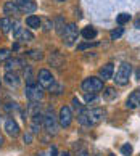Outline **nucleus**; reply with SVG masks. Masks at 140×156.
I'll use <instances>...</instances> for the list:
<instances>
[{"label":"nucleus","mask_w":140,"mask_h":156,"mask_svg":"<svg viewBox=\"0 0 140 156\" xmlns=\"http://www.w3.org/2000/svg\"><path fill=\"white\" fill-rule=\"evenodd\" d=\"M60 156H71V153H68V151H63V153H60Z\"/></svg>","instance_id":"38"},{"label":"nucleus","mask_w":140,"mask_h":156,"mask_svg":"<svg viewBox=\"0 0 140 156\" xmlns=\"http://www.w3.org/2000/svg\"><path fill=\"white\" fill-rule=\"evenodd\" d=\"M73 108L76 109V111H77V113H81V111H82V103H81L79 100H77V98H73Z\"/></svg>","instance_id":"32"},{"label":"nucleus","mask_w":140,"mask_h":156,"mask_svg":"<svg viewBox=\"0 0 140 156\" xmlns=\"http://www.w3.org/2000/svg\"><path fill=\"white\" fill-rule=\"evenodd\" d=\"M73 109L69 106H61L60 109V114H58V124H60V127H63V129H66V127L71 126L73 122Z\"/></svg>","instance_id":"7"},{"label":"nucleus","mask_w":140,"mask_h":156,"mask_svg":"<svg viewBox=\"0 0 140 156\" xmlns=\"http://www.w3.org/2000/svg\"><path fill=\"white\" fill-rule=\"evenodd\" d=\"M122 36H124V29L122 27H118V29H113L111 34H109V37H111V40H118L121 39Z\"/></svg>","instance_id":"27"},{"label":"nucleus","mask_w":140,"mask_h":156,"mask_svg":"<svg viewBox=\"0 0 140 156\" xmlns=\"http://www.w3.org/2000/svg\"><path fill=\"white\" fill-rule=\"evenodd\" d=\"M84 95H85V101H92L97 97V94H84Z\"/></svg>","instance_id":"34"},{"label":"nucleus","mask_w":140,"mask_h":156,"mask_svg":"<svg viewBox=\"0 0 140 156\" xmlns=\"http://www.w3.org/2000/svg\"><path fill=\"white\" fill-rule=\"evenodd\" d=\"M3 129H5V132H7L10 137H18L20 135V126H18V122H16L13 118H7V119H5Z\"/></svg>","instance_id":"10"},{"label":"nucleus","mask_w":140,"mask_h":156,"mask_svg":"<svg viewBox=\"0 0 140 156\" xmlns=\"http://www.w3.org/2000/svg\"><path fill=\"white\" fill-rule=\"evenodd\" d=\"M58 118L53 114V109H48L45 114H44V129L47 130V134L50 135H56L58 134Z\"/></svg>","instance_id":"4"},{"label":"nucleus","mask_w":140,"mask_h":156,"mask_svg":"<svg viewBox=\"0 0 140 156\" xmlns=\"http://www.w3.org/2000/svg\"><path fill=\"white\" fill-rule=\"evenodd\" d=\"M132 151H134V148H132L131 143H126V145H122V147H121V153L124 154V156H131Z\"/></svg>","instance_id":"28"},{"label":"nucleus","mask_w":140,"mask_h":156,"mask_svg":"<svg viewBox=\"0 0 140 156\" xmlns=\"http://www.w3.org/2000/svg\"><path fill=\"white\" fill-rule=\"evenodd\" d=\"M97 42H85V44H81V45H77V50H87V48H92V47H97Z\"/></svg>","instance_id":"30"},{"label":"nucleus","mask_w":140,"mask_h":156,"mask_svg":"<svg viewBox=\"0 0 140 156\" xmlns=\"http://www.w3.org/2000/svg\"><path fill=\"white\" fill-rule=\"evenodd\" d=\"M24 95L29 101H40L44 98V87L40 84H26Z\"/></svg>","instance_id":"5"},{"label":"nucleus","mask_w":140,"mask_h":156,"mask_svg":"<svg viewBox=\"0 0 140 156\" xmlns=\"http://www.w3.org/2000/svg\"><path fill=\"white\" fill-rule=\"evenodd\" d=\"M50 156H58V150H56V147H52V150H50Z\"/></svg>","instance_id":"35"},{"label":"nucleus","mask_w":140,"mask_h":156,"mask_svg":"<svg viewBox=\"0 0 140 156\" xmlns=\"http://www.w3.org/2000/svg\"><path fill=\"white\" fill-rule=\"evenodd\" d=\"M53 26H55V29H56V32L61 34L65 32V29H66V24H65V20L61 18V16H58V18H55V21H53Z\"/></svg>","instance_id":"23"},{"label":"nucleus","mask_w":140,"mask_h":156,"mask_svg":"<svg viewBox=\"0 0 140 156\" xmlns=\"http://www.w3.org/2000/svg\"><path fill=\"white\" fill-rule=\"evenodd\" d=\"M81 89H82L84 94H98V92L103 90V80L100 77H85L81 84Z\"/></svg>","instance_id":"2"},{"label":"nucleus","mask_w":140,"mask_h":156,"mask_svg":"<svg viewBox=\"0 0 140 156\" xmlns=\"http://www.w3.org/2000/svg\"><path fill=\"white\" fill-rule=\"evenodd\" d=\"M58 2H65V0H58Z\"/></svg>","instance_id":"41"},{"label":"nucleus","mask_w":140,"mask_h":156,"mask_svg":"<svg viewBox=\"0 0 140 156\" xmlns=\"http://www.w3.org/2000/svg\"><path fill=\"white\" fill-rule=\"evenodd\" d=\"M0 108H2V101H0Z\"/></svg>","instance_id":"42"},{"label":"nucleus","mask_w":140,"mask_h":156,"mask_svg":"<svg viewBox=\"0 0 140 156\" xmlns=\"http://www.w3.org/2000/svg\"><path fill=\"white\" fill-rule=\"evenodd\" d=\"M116 97H118V92H116L114 87H106V89H103V100L111 101V100H114Z\"/></svg>","instance_id":"22"},{"label":"nucleus","mask_w":140,"mask_h":156,"mask_svg":"<svg viewBox=\"0 0 140 156\" xmlns=\"http://www.w3.org/2000/svg\"><path fill=\"white\" fill-rule=\"evenodd\" d=\"M24 77H26V84H32V69L31 68H24Z\"/></svg>","instance_id":"31"},{"label":"nucleus","mask_w":140,"mask_h":156,"mask_svg":"<svg viewBox=\"0 0 140 156\" xmlns=\"http://www.w3.org/2000/svg\"><path fill=\"white\" fill-rule=\"evenodd\" d=\"M3 11L7 15H16V13H20V3L18 2H7L3 5Z\"/></svg>","instance_id":"19"},{"label":"nucleus","mask_w":140,"mask_h":156,"mask_svg":"<svg viewBox=\"0 0 140 156\" xmlns=\"http://www.w3.org/2000/svg\"><path fill=\"white\" fill-rule=\"evenodd\" d=\"M113 73H114V65L113 63H106L100 68L98 71V77L102 80H108V79H113Z\"/></svg>","instance_id":"14"},{"label":"nucleus","mask_w":140,"mask_h":156,"mask_svg":"<svg viewBox=\"0 0 140 156\" xmlns=\"http://www.w3.org/2000/svg\"><path fill=\"white\" fill-rule=\"evenodd\" d=\"M10 53L11 51L8 48H0V61H7L10 58Z\"/></svg>","instance_id":"29"},{"label":"nucleus","mask_w":140,"mask_h":156,"mask_svg":"<svg viewBox=\"0 0 140 156\" xmlns=\"http://www.w3.org/2000/svg\"><path fill=\"white\" fill-rule=\"evenodd\" d=\"M138 106H140V89L134 90L132 94L127 97V100H126V108L127 109H135Z\"/></svg>","instance_id":"13"},{"label":"nucleus","mask_w":140,"mask_h":156,"mask_svg":"<svg viewBox=\"0 0 140 156\" xmlns=\"http://www.w3.org/2000/svg\"><path fill=\"white\" fill-rule=\"evenodd\" d=\"M23 142H24L26 145H29V143H32V132H27V134L23 135Z\"/></svg>","instance_id":"33"},{"label":"nucleus","mask_w":140,"mask_h":156,"mask_svg":"<svg viewBox=\"0 0 140 156\" xmlns=\"http://www.w3.org/2000/svg\"><path fill=\"white\" fill-rule=\"evenodd\" d=\"M0 29H2V32H10L11 29H13V21H11L8 16H5V18H0Z\"/></svg>","instance_id":"21"},{"label":"nucleus","mask_w":140,"mask_h":156,"mask_svg":"<svg viewBox=\"0 0 140 156\" xmlns=\"http://www.w3.org/2000/svg\"><path fill=\"white\" fill-rule=\"evenodd\" d=\"M20 3V13H34L37 5L32 0H18Z\"/></svg>","instance_id":"16"},{"label":"nucleus","mask_w":140,"mask_h":156,"mask_svg":"<svg viewBox=\"0 0 140 156\" xmlns=\"http://www.w3.org/2000/svg\"><path fill=\"white\" fill-rule=\"evenodd\" d=\"M13 37L16 40H20V42H31V40H34V34L29 29H23L21 26L15 24L13 26Z\"/></svg>","instance_id":"8"},{"label":"nucleus","mask_w":140,"mask_h":156,"mask_svg":"<svg viewBox=\"0 0 140 156\" xmlns=\"http://www.w3.org/2000/svg\"><path fill=\"white\" fill-rule=\"evenodd\" d=\"M42 126H44V113L39 111V113L31 114V132L32 134H37Z\"/></svg>","instance_id":"12"},{"label":"nucleus","mask_w":140,"mask_h":156,"mask_svg":"<svg viewBox=\"0 0 140 156\" xmlns=\"http://www.w3.org/2000/svg\"><path fill=\"white\" fill-rule=\"evenodd\" d=\"M26 26L29 27V29H39V27L42 26V20L36 15H29L26 18Z\"/></svg>","instance_id":"18"},{"label":"nucleus","mask_w":140,"mask_h":156,"mask_svg":"<svg viewBox=\"0 0 140 156\" xmlns=\"http://www.w3.org/2000/svg\"><path fill=\"white\" fill-rule=\"evenodd\" d=\"M20 68H24L23 61L20 58H8L7 60V65H5V71L11 73V71H18Z\"/></svg>","instance_id":"17"},{"label":"nucleus","mask_w":140,"mask_h":156,"mask_svg":"<svg viewBox=\"0 0 140 156\" xmlns=\"http://www.w3.org/2000/svg\"><path fill=\"white\" fill-rule=\"evenodd\" d=\"M77 36H79L77 26H76L74 23H69V24H66L65 32L61 34V40H63V44H65V45L71 47V45L76 44V40H77Z\"/></svg>","instance_id":"6"},{"label":"nucleus","mask_w":140,"mask_h":156,"mask_svg":"<svg viewBox=\"0 0 140 156\" xmlns=\"http://www.w3.org/2000/svg\"><path fill=\"white\" fill-rule=\"evenodd\" d=\"M137 77H138V79H140V71H138V73H137Z\"/></svg>","instance_id":"40"},{"label":"nucleus","mask_w":140,"mask_h":156,"mask_svg":"<svg viewBox=\"0 0 140 156\" xmlns=\"http://www.w3.org/2000/svg\"><path fill=\"white\" fill-rule=\"evenodd\" d=\"M37 80H39L37 84H40L44 89H48L50 85L55 82L53 74H52L48 69H40V71H39V76H37Z\"/></svg>","instance_id":"9"},{"label":"nucleus","mask_w":140,"mask_h":156,"mask_svg":"<svg viewBox=\"0 0 140 156\" xmlns=\"http://www.w3.org/2000/svg\"><path fill=\"white\" fill-rule=\"evenodd\" d=\"M131 74H132V66L129 65V63H122V65L118 68V71H116V76H113V79L118 85L124 87V85L129 84Z\"/></svg>","instance_id":"3"},{"label":"nucleus","mask_w":140,"mask_h":156,"mask_svg":"<svg viewBox=\"0 0 140 156\" xmlns=\"http://www.w3.org/2000/svg\"><path fill=\"white\" fill-rule=\"evenodd\" d=\"M135 29H138V31H140V18L135 21Z\"/></svg>","instance_id":"37"},{"label":"nucleus","mask_w":140,"mask_h":156,"mask_svg":"<svg viewBox=\"0 0 140 156\" xmlns=\"http://www.w3.org/2000/svg\"><path fill=\"white\" fill-rule=\"evenodd\" d=\"M81 36H82L85 40H93L97 37V29L93 26H85L82 31H81Z\"/></svg>","instance_id":"20"},{"label":"nucleus","mask_w":140,"mask_h":156,"mask_svg":"<svg viewBox=\"0 0 140 156\" xmlns=\"http://www.w3.org/2000/svg\"><path fill=\"white\" fill-rule=\"evenodd\" d=\"M3 82L8 85V87H20V84H21V77H20V74L16 73V71H11V73H5V76H3Z\"/></svg>","instance_id":"11"},{"label":"nucleus","mask_w":140,"mask_h":156,"mask_svg":"<svg viewBox=\"0 0 140 156\" xmlns=\"http://www.w3.org/2000/svg\"><path fill=\"white\" fill-rule=\"evenodd\" d=\"M131 18H132V16H131L129 13H121V15H118L116 21H118V24H119V26H122V24H126V23H129Z\"/></svg>","instance_id":"26"},{"label":"nucleus","mask_w":140,"mask_h":156,"mask_svg":"<svg viewBox=\"0 0 140 156\" xmlns=\"http://www.w3.org/2000/svg\"><path fill=\"white\" fill-rule=\"evenodd\" d=\"M77 156H89V153H87V150L84 148V150H81V151L77 153Z\"/></svg>","instance_id":"36"},{"label":"nucleus","mask_w":140,"mask_h":156,"mask_svg":"<svg viewBox=\"0 0 140 156\" xmlns=\"http://www.w3.org/2000/svg\"><path fill=\"white\" fill-rule=\"evenodd\" d=\"M27 56H29V58H31V60H34V61H40V60H42L44 58V53H42V50H29L27 51Z\"/></svg>","instance_id":"25"},{"label":"nucleus","mask_w":140,"mask_h":156,"mask_svg":"<svg viewBox=\"0 0 140 156\" xmlns=\"http://www.w3.org/2000/svg\"><path fill=\"white\" fill-rule=\"evenodd\" d=\"M48 63L53 68H61L63 65H65V56H63L60 51H52V55L48 56Z\"/></svg>","instance_id":"15"},{"label":"nucleus","mask_w":140,"mask_h":156,"mask_svg":"<svg viewBox=\"0 0 140 156\" xmlns=\"http://www.w3.org/2000/svg\"><path fill=\"white\" fill-rule=\"evenodd\" d=\"M109 156H116V154H109Z\"/></svg>","instance_id":"43"},{"label":"nucleus","mask_w":140,"mask_h":156,"mask_svg":"<svg viewBox=\"0 0 140 156\" xmlns=\"http://www.w3.org/2000/svg\"><path fill=\"white\" fill-rule=\"evenodd\" d=\"M105 119V111L102 108H92V109H82L77 113V121L81 126L90 127V126H98Z\"/></svg>","instance_id":"1"},{"label":"nucleus","mask_w":140,"mask_h":156,"mask_svg":"<svg viewBox=\"0 0 140 156\" xmlns=\"http://www.w3.org/2000/svg\"><path fill=\"white\" fill-rule=\"evenodd\" d=\"M2 145H3V137H2V134H0V148H2Z\"/></svg>","instance_id":"39"},{"label":"nucleus","mask_w":140,"mask_h":156,"mask_svg":"<svg viewBox=\"0 0 140 156\" xmlns=\"http://www.w3.org/2000/svg\"><path fill=\"white\" fill-rule=\"evenodd\" d=\"M63 90H65V87H63V84H60V82H53L48 87V92L52 95H61Z\"/></svg>","instance_id":"24"}]
</instances>
